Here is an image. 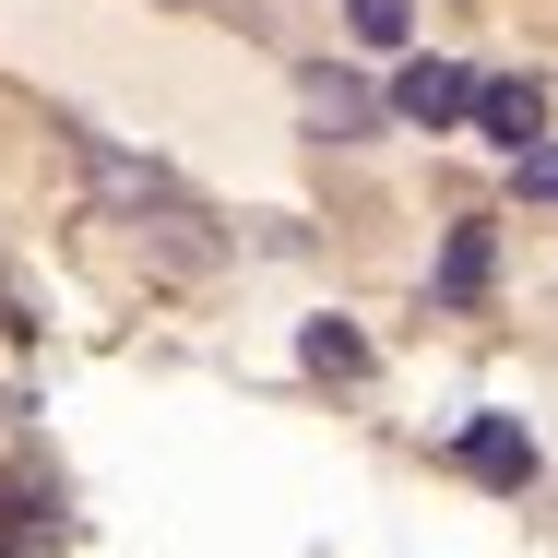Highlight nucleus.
Masks as SVG:
<instances>
[{
  "mask_svg": "<svg viewBox=\"0 0 558 558\" xmlns=\"http://www.w3.org/2000/svg\"><path fill=\"white\" fill-rule=\"evenodd\" d=\"M298 119H310L322 143H368V131H380V96H368L356 72H333V60H322V72H298Z\"/></svg>",
  "mask_w": 558,
  "mask_h": 558,
  "instance_id": "1",
  "label": "nucleus"
},
{
  "mask_svg": "<svg viewBox=\"0 0 558 558\" xmlns=\"http://www.w3.org/2000/svg\"><path fill=\"white\" fill-rule=\"evenodd\" d=\"M463 96H475V72H463V60H404V72H392V96H380V119L451 131V119H463Z\"/></svg>",
  "mask_w": 558,
  "mask_h": 558,
  "instance_id": "2",
  "label": "nucleus"
},
{
  "mask_svg": "<svg viewBox=\"0 0 558 558\" xmlns=\"http://www.w3.org/2000/svg\"><path fill=\"white\" fill-rule=\"evenodd\" d=\"M72 155H84V179H96V203H108V215L167 203V167H155V155H119L108 131H72Z\"/></svg>",
  "mask_w": 558,
  "mask_h": 558,
  "instance_id": "3",
  "label": "nucleus"
},
{
  "mask_svg": "<svg viewBox=\"0 0 558 558\" xmlns=\"http://www.w3.org/2000/svg\"><path fill=\"white\" fill-rule=\"evenodd\" d=\"M463 119H475L487 143H535V131H547V84H535V72H487V84L463 96Z\"/></svg>",
  "mask_w": 558,
  "mask_h": 558,
  "instance_id": "4",
  "label": "nucleus"
},
{
  "mask_svg": "<svg viewBox=\"0 0 558 558\" xmlns=\"http://www.w3.org/2000/svg\"><path fill=\"white\" fill-rule=\"evenodd\" d=\"M463 475H475V487H535V428L475 416V428H463Z\"/></svg>",
  "mask_w": 558,
  "mask_h": 558,
  "instance_id": "5",
  "label": "nucleus"
},
{
  "mask_svg": "<svg viewBox=\"0 0 558 558\" xmlns=\"http://www.w3.org/2000/svg\"><path fill=\"white\" fill-rule=\"evenodd\" d=\"M487 274H499L487 226H451V250H440V310H475V298H487Z\"/></svg>",
  "mask_w": 558,
  "mask_h": 558,
  "instance_id": "6",
  "label": "nucleus"
},
{
  "mask_svg": "<svg viewBox=\"0 0 558 558\" xmlns=\"http://www.w3.org/2000/svg\"><path fill=\"white\" fill-rule=\"evenodd\" d=\"M298 356H310L322 380H356V368H368V344L344 333V322H310V333H298Z\"/></svg>",
  "mask_w": 558,
  "mask_h": 558,
  "instance_id": "7",
  "label": "nucleus"
},
{
  "mask_svg": "<svg viewBox=\"0 0 558 558\" xmlns=\"http://www.w3.org/2000/svg\"><path fill=\"white\" fill-rule=\"evenodd\" d=\"M344 24H356V36H380V48H392V36H404V24H416V0H344Z\"/></svg>",
  "mask_w": 558,
  "mask_h": 558,
  "instance_id": "8",
  "label": "nucleus"
},
{
  "mask_svg": "<svg viewBox=\"0 0 558 558\" xmlns=\"http://www.w3.org/2000/svg\"><path fill=\"white\" fill-rule=\"evenodd\" d=\"M511 179H523V203H547V191H558V155H547V131H535V143H511Z\"/></svg>",
  "mask_w": 558,
  "mask_h": 558,
  "instance_id": "9",
  "label": "nucleus"
}]
</instances>
